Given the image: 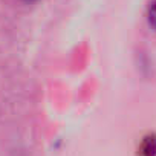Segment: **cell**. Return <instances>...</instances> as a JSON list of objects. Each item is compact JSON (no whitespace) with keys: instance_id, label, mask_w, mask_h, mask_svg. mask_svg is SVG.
<instances>
[{"instance_id":"1","label":"cell","mask_w":156,"mask_h":156,"mask_svg":"<svg viewBox=\"0 0 156 156\" xmlns=\"http://www.w3.org/2000/svg\"><path fill=\"white\" fill-rule=\"evenodd\" d=\"M141 156H156V135H147L139 145Z\"/></svg>"},{"instance_id":"2","label":"cell","mask_w":156,"mask_h":156,"mask_svg":"<svg viewBox=\"0 0 156 156\" xmlns=\"http://www.w3.org/2000/svg\"><path fill=\"white\" fill-rule=\"evenodd\" d=\"M147 23L153 31H156V0H151L147 8Z\"/></svg>"},{"instance_id":"3","label":"cell","mask_w":156,"mask_h":156,"mask_svg":"<svg viewBox=\"0 0 156 156\" xmlns=\"http://www.w3.org/2000/svg\"><path fill=\"white\" fill-rule=\"evenodd\" d=\"M23 2H26V3H35V2H38V0H23Z\"/></svg>"}]
</instances>
